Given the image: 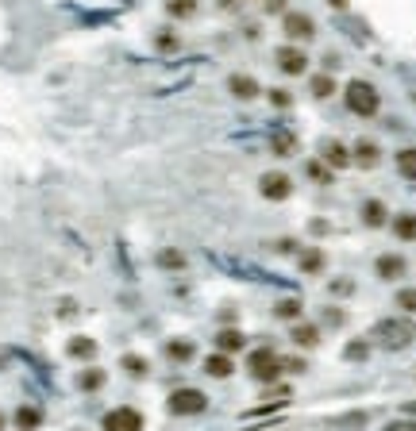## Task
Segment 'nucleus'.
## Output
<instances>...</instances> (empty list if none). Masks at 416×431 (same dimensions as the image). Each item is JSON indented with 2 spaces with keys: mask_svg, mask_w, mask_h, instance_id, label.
<instances>
[{
  "mask_svg": "<svg viewBox=\"0 0 416 431\" xmlns=\"http://www.w3.org/2000/svg\"><path fill=\"white\" fill-rule=\"evenodd\" d=\"M374 339H378L382 347H389V351H401V347H409L416 339V328H412V320L393 316V320H382L378 328H374Z\"/></svg>",
  "mask_w": 416,
  "mask_h": 431,
  "instance_id": "obj_1",
  "label": "nucleus"
},
{
  "mask_svg": "<svg viewBox=\"0 0 416 431\" xmlns=\"http://www.w3.org/2000/svg\"><path fill=\"white\" fill-rule=\"evenodd\" d=\"M378 89L370 85V81H351L347 85V108L355 112V116H374V112H378Z\"/></svg>",
  "mask_w": 416,
  "mask_h": 431,
  "instance_id": "obj_2",
  "label": "nucleus"
},
{
  "mask_svg": "<svg viewBox=\"0 0 416 431\" xmlns=\"http://www.w3.org/2000/svg\"><path fill=\"white\" fill-rule=\"evenodd\" d=\"M166 409L174 412V416H201V412L208 409V397L201 393V389H174Z\"/></svg>",
  "mask_w": 416,
  "mask_h": 431,
  "instance_id": "obj_3",
  "label": "nucleus"
},
{
  "mask_svg": "<svg viewBox=\"0 0 416 431\" xmlns=\"http://www.w3.org/2000/svg\"><path fill=\"white\" fill-rule=\"evenodd\" d=\"M104 431H143V412H135L132 404H120L104 416Z\"/></svg>",
  "mask_w": 416,
  "mask_h": 431,
  "instance_id": "obj_4",
  "label": "nucleus"
},
{
  "mask_svg": "<svg viewBox=\"0 0 416 431\" xmlns=\"http://www.w3.org/2000/svg\"><path fill=\"white\" fill-rule=\"evenodd\" d=\"M251 373H255L258 381H274L277 373H282V362H277L274 351H255L251 354Z\"/></svg>",
  "mask_w": 416,
  "mask_h": 431,
  "instance_id": "obj_5",
  "label": "nucleus"
},
{
  "mask_svg": "<svg viewBox=\"0 0 416 431\" xmlns=\"http://www.w3.org/2000/svg\"><path fill=\"white\" fill-rule=\"evenodd\" d=\"M274 58H277V70H282V73H289V77H301V73L308 70L305 51H297V46H282V51H277Z\"/></svg>",
  "mask_w": 416,
  "mask_h": 431,
  "instance_id": "obj_6",
  "label": "nucleus"
},
{
  "mask_svg": "<svg viewBox=\"0 0 416 431\" xmlns=\"http://www.w3.org/2000/svg\"><path fill=\"white\" fill-rule=\"evenodd\" d=\"M258 189H263V197H266V200H289L293 181H289L285 174H266L263 181H258Z\"/></svg>",
  "mask_w": 416,
  "mask_h": 431,
  "instance_id": "obj_7",
  "label": "nucleus"
},
{
  "mask_svg": "<svg viewBox=\"0 0 416 431\" xmlns=\"http://www.w3.org/2000/svg\"><path fill=\"white\" fill-rule=\"evenodd\" d=\"M285 35H289V39H313L316 35V23L308 20L305 12H289V15H285Z\"/></svg>",
  "mask_w": 416,
  "mask_h": 431,
  "instance_id": "obj_8",
  "label": "nucleus"
},
{
  "mask_svg": "<svg viewBox=\"0 0 416 431\" xmlns=\"http://www.w3.org/2000/svg\"><path fill=\"white\" fill-rule=\"evenodd\" d=\"M227 89H232L239 101H255V96L263 93V89H258V81L247 77V73H232V77H227Z\"/></svg>",
  "mask_w": 416,
  "mask_h": 431,
  "instance_id": "obj_9",
  "label": "nucleus"
},
{
  "mask_svg": "<svg viewBox=\"0 0 416 431\" xmlns=\"http://www.w3.org/2000/svg\"><path fill=\"white\" fill-rule=\"evenodd\" d=\"M243 343H247V339H243V331H239V328H224V331L216 335L220 354H235V351H243Z\"/></svg>",
  "mask_w": 416,
  "mask_h": 431,
  "instance_id": "obj_10",
  "label": "nucleus"
},
{
  "mask_svg": "<svg viewBox=\"0 0 416 431\" xmlns=\"http://www.w3.org/2000/svg\"><path fill=\"white\" fill-rule=\"evenodd\" d=\"M401 274H405V258L401 255H382L378 258V278L393 281V278H401Z\"/></svg>",
  "mask_w": 416,
  "mask_h": 431,
  "instance_id": "obj_11",
  "label": "nucleus"
},
{
  "mask_svg": "<svg viewBox=\"0 0 416 431\" xmlns=\"http://www.w3.org/2000/svg\"><path fill=\"white\" fill-rule=\"evenodd\" d=\"M324 162H328V166H336V169H343L347 162H351V154H347V146L343 143H324Z\"/></svg>",
  "mask_w": 416,
  "mask_h": 431,
  "instance_id": "obj_12",
  "label": "nucleus"
},
{
  "mask_svg": "<svg viewBox=\"0 0 416 431\" xmlns=\"http://www.w3.org/2000/svg\"><path fill=\"white\" fill-rule=\"evenodd\" d=\"M232 370H235V362L227 359V354H212V359H205V373H208V378H227Z\"/></svg>",
  "mask_w": 416,
  "mask_h": 431,
  "instance_id": "obj_13",
  "label": "nucleus"
},
{
  "mask_svg": "<svg viewBox=\"0 0 416 431\" xmlns=\"http://www.w3.org/2000/svg\"><path fill=\"white\" fill-rule=\"evenodd\" d=\"M66 354H70V359H93V354H96V343H93L89 335H77V339H70Z\"/></svg>",
  "mask_w": 416,
  "mask_h": 431,
  "instance_id": "obj_14",
  "label": "nucleus"
},
{
  "mask_svg": "<svg viewBox=\"0 0 416 431\" xmlns=\"http://www.w3.org/2000/svg\"><path fill=\"white\" fill-rule=\"evenodd\" d=\"M39 424H43V412L31 409V404H23V409L15 412V427H20V431H35Z\"/></svg>",
  "mask_w": 416,
  "mask_h": 431,
  "instance_id": "obj_15",
  "label": "nucleus"
},
{
  "mask_svg": "<svg viewBox=\"0 0 416 431\" xmlns=\"http://www.w3.org/2000/svg\"><path fill=\"white\" fill-rule=\"evenodd\" d=\"M378 146H374L370 139H363V143H355V162L358 166H378Z\"/></svg>",
  "mask_w": 416,
  "mask_h": 431,
  "instance_id": "obj_16",
  "label": "nucleus"
},
{
  "mask_svg": "<svg viewBox=\"0 0 416 431\" xmlns=\"http://www.w3.org/2000/svg\"><path fill=\"white\" fill-rule=\"evenodd\" d=\"M363 219H366V227H382V224H386V205H382V200H366V205H363Z\"/></svg>",
  "mask_w": 416,
  "mask_h": 431,
  "instance_id": "obj_17",
  "label": "nucleus"
},
{
  "mask_svg": "<svg viewBox=\"0 0 416 431\" xmlns=\"http://www.w3.org/2000/svg\"><path fill=\"white\" fill-rule=\"evenodd\" d=\"M101 385H104V370H93V366H89V370L77 373V389H85V393H93V389H101Z\"/></svg>",
  "mask_w": 416,
  "mask_h": 431,
  "instance_id": "obj_18",
  "label": "nucleus"
},
{
  "mask_svg": "<svg viewBox=\"0 0 416 431\" xmlns=\"http://www.w3.org/2000/svg\"><path fill=\"white\" fill-rule=\"evenodd\" d=\"M270 146H274V154H293V146H297V139H293V131L277 127V131L270 135Z\"/></svg>",
  "mask_w": 416,
  "mask_h": 431,
  "instance_id": "obj_19",
  "label": "nucleus"
},
{
  "mask_svg": "<svg viewBox=\"0 0 416 431\" xmlns=\"http://www.w3.org/2000/svg\"><path fill=\"white\" fill-rule=\"evenodd\" d=\"M316 339H320V331H316L313 323H297V328H293V343L297 347H316Z\"/></svg>",
  "mask_w": 416,
  "mask_h": 431,
  "instance_id": "obj_20",
  "label": "nucleus"
},
{
  "mask_svg": "<svg viewBox=\"0 0 416 431\" xmlns=\"http://www.w3.org/2000/svg\"><path fill=\"white\" fill-rule=\"evenodd\" d=\"M397 169H401V177L416 181V146H409V150L397 154Z\"/></svg>",
  "mask_w": 416,
  "mask_h": 431,
  "instance_id": "obj_21",
  "label": "nucleus"
},
{
  "mask_svg": "<svg viewBox=\"0 0 416 431\" xmlns=\"http://www.w3.org/2000/svg\"><path fill=\"white\" fill-rule=\"evenodd\" d=\"M166 354L174 362H189L193 359V343H185V339H170L166 343Z\"/></svg>",
  "mask_w": 416,
  "mask_h": 431,
  "instance_id": "obj_22",
  "label": "nucleus"
},
{
  "mask_svg": "<svg viewBox=\"0 0 416 431\" xmlns=\"http://www.w3.org/2000/svg\"><path fill=\"white\" fill-rule=\"evenodd\" d=\"M166 12L174 15V20H189V15L197 12V0H166Z\"/></svg>",
  "mask_w": 416,
  "mask_h": 431,
  "instance_id": "obj_23",
  "label": "nucleus"
},
{
  "mask_svg": "<svg viewBox=\"0 0 416 431\" xmlns=\"http://www.w3.org/2000/svg\"><path fill=\"white\" fill-rule=\"evenodd\" d=\"M277 316H282V320H301V300L297 297L277 300Z\"/></svg>",
  "mask_w": 416,
  "mask_h": 431,
  "instance_id": "obj_24",
  "label": "nucleus"
},
{
  "mask_svg": "<svg viewBox=\"0 0 416 431\" xmlns=\"http://www.w3.org/2000/svg\"><path fill=\"white\" fill-rule=\"evenodd\" d=\"M393 231L401 235V239H416V216H397L393 219Z\"/></svg>",
  "mask_w": 416,
  "mask_h": 431,
  "instance_id": "obj_25",
  "label": "nucleus"
},
{
  "mask_svg": "<svg viewBox=\"0 0 416 431\" xmlns=\"http://www.w3.org/2000/svg\"><path fill=\"white\" fill-rule=\"evenodd\" d=\"M120 366H124L132 378H143V373H146V359H139V354H124V359H120Z\"/></svg>",
  "mask_w": 416,
  "mask_h": 431,
  "instance_id": "obj_26",
  "label": "nucleus"
},
{
  "mask_svg": "<svg viewBox=\"0 0 416 431\" xmlns=\"http://www.w3.org/2000/svg\"><path fill=\"white\" fill-rule=\"evenodd\" d=\"M336 93V81L328 77V73H320V77H313V96H332Z\"/></svg>",
  "mask_w": 416,
  "mask_h": 431,
  "instance_id": "obj_27",
  "label": "nucleus"
},
{
  "mask_svg": "<svg viewBox=\"0 0 416 431\" xmlns=\"http://www.w3.org/2000/svg\"><path fill=\"white\" fill-rule=\"evenodd\" d=\"M154 46H158V51H177L182 39H177L174 31H158V35H154Z\"/></svg>",
  "mask_w": 416,
  "mask_h": 431,
  "instance_id": "obj_28",
  "label": "nucleus"
},
{
  "mask_svg": "<svg viewBox=\"0 0 416 431\" xmlns=\"http://www.w3.org/2000/svg\"><path fill=\"white\" fill-rule=\"evenodd\" d=\"M158 266H166V270H182L185 258L177 255V250H162V255H158Z\"/></svg>",
  "mask_w": 416,
  "mask_h": 431,
  "instance_id": "obj_29",
  "label": "nucleus"
},
{
  "mask_svg": "<svg viewBox=\"0 0 416 431\" xmlns=\"http://www.w3.org/2000/svg\"><path fill=\"white\" fill-rule=\"evenodd\" d=\"M397 304H401L405 312H416V289H401L397 292Z\"/></svg>",
  "mask_w": 416,
  "mask_h": 431,
  "instance_id": "obj_30",
  "label": "nucleus"
},
{
  "mask_svg": "<svg viewBox=\"0 0 416 431\" xmlns=\"http://www.w3.org/2000/svg\"><path fill=\"white\" fill-rule=\"evenodd\" d=\"M301 266H305L308 274H313V270H320V250H308V255L301 258Z\"/></svg>",
  "mask_w": 416,
  "mask_h": 431,
  "instance_id": "obj_31",
  "label": "nucleus"
},
{
  "mask_svg": "<svg viewBox=\"0 0 416 431\" xmlns=\"http://www.w3.org/2000/svg\"><path fill=\"white\" fill-rule=\"evenodd\" d=\"M270 101L277 104V108H289V101H293V96L285 93V89H270Z\"/></svg>",
  "mask_w": 416,
  "mask_h": 431,
  "instance_id": "obj_32",
  "label": "nucleus"
},
{
  "mask_svg": "<svg viewBox=\"0 0 416 431\" xmlns=\"http://www.w3.org/2000/svg\"><path fill=\"white\" fill-rule=\"evenodd\" d=\"M366 351H370L366 343H351V347H347V359H351V362H355V359H366Z\"/></svg>",
  "mask_w": 416,
  "mask_h": 431,
  "instance_id": "obj_33",
  "label": "nucleus"
},
{
  "mask_svg": "<svg viewBox=\"0 0 416 431\" xmlns=\"http://www.w3.org/2000/svg\"><path fill=\"white\" fill-rule=\"evenodd\" d=\"M386 431H416V420H397V424H389Z\"/></svg>",
  "mask_w": 416,
  "mask_h": 431,
  "instance_id": "obj_34",
  "label": "nucleus"
},
{
  "mask_svg": "<svg viewBox=\"0 0 416 431\" xmlns=\"http://www.w3.org/2000/svg\"><path fill=\"white\" fill-rule=\"evenodd\" d=\"M332 8H347V0H332Z\"/></svg>",
  "mask_w": 416,
  "mask_h": 431,
  "instance_id": "obj_35",
  "label": "nucleus"
},
{
  "mask_svg": "<svg viewBox=\"0 0 416 431\" xmlns=\"http://www.w3.org/2000/svg\"><path fill=\"white\" fill-rule=\"evenodd\" d=\"M0 431H4V416H0Z\"/></svg>",
  "mask_w": 416,
  "mask_h": 431,
  "instance_id": "obj_36",
  "label": "nucleus"
}]
</instances>
